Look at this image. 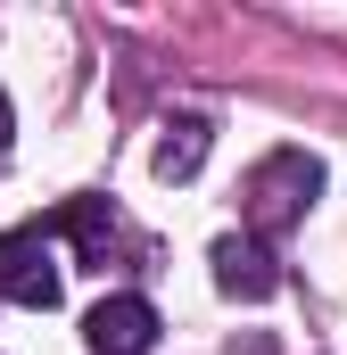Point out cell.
<instances>
[{
    "mask_svg": "<svg viewBox=\"0 0 347 355\" xmlns=\"http://www.w3.org/2000/svg\"><path fill=\"white\" fill-rule=\"evenodd\" d=\"M207 116H174L166 124V141H158V182H190L198 166H207Z\"/></svg>",
    "mask_w": 347,
    "mask_h": 355,
    "instance_id": "obj_5",
    "label": "cell"
},
{
    "mask_svg": "<svg viewBox=\"0 0 347 355\" xmlns=\"http://www.w3.org/2000/svg\"><path fill=\"white\" fill-rule=\"evenodd\" d=\"M232 355H273V339H232Z\"/></svg>",
    "mask_w": 347,
    "mask_h": 355,
    "instance_id": "obj_7",
    "label": "cell"
},
{
    "mask_svg": "<svg viewBox=\"0 0 347 355\" xmlns=\"http://www.w3.org/2000/svg\"><path fill=\"white\" fill-rule=\"evenodd\" d=\"M207 265H215V289H223V297H240V306H257V297L281 289V265H273V248H264L257 232H223Z\"/></svg>",
    "mask_w": 347,
    "mask_h": 355,
    "instance_id": "obj_4",
    "label": "cell"
},
{
    "mask_svg": "<svg viewBox=\"0 0 347 355\" xmlns=\"http://www.w3.org/2000/svg\"><path fill=\"white\" fill-rule=\"evenodd\" d=\"M8 132H17V116H8V91H0V149H8Z\"/></svg>",
    "mask_w": 347,
    "mask_h": 355,
    "instance_id": "obj_8",
    "label": "cell"
},
{
    "mask_svg": "<svg viewBox=\"0 0 347 355\" xmlns=\"http://www.w3.org/2000/svg\"><path fill=\"white\" fill-rule=\"evenodd\" d=\"M314 190H323V166H314L306 149H273L257 174H248V223H257V232L298 223V215L314 207Z\"/></svg>",
    "mask_w": 347,
    "mask_h": 355,
    "instance_id": "obj_1",
    "label": "cell"
},
{
    "mask_svg": "<svg viewBox=\"0 0 347 355\" xmlns=\"http://www.w3.org/2000/svg\"><path fill=\"white\" fill-rule=\"evenodd\" d=\"M58 232L50 223H17V232H0V297H17V306H58Z\"/></svg>",
    "mask_w": 347,
    "mask_h": 355,
    "instance_id": "obj_2",
    "label": "cell"
},
{
    "mask_svg": "<svg viewBox=\"0 0 347 355\" xmlns=\"http://www.w3.org/2000/svg\"><path fill=\"white\" fill-rule=\"evenodd\" d=\"M83 339H91V355H149L158 347V306L116 289V297H99L83 314Z\"/></svg>",
    "mask_w": 347,
    "mask_h": 355,
    "instance_id": "obj_3",
    "label": "cell"
},
{
    "mask_svg": "<svg viewBox=\"0 0 347 355\" xmlns=\"http://www.w3.org/2000/svg\"><path fill=\"white\" fill-rule=\"evenodd\" d=\"M50 232H67V240L83 248V265H108V240H116V215H108L99 198H75V207H58V215H50Z\"/></svg>",
    "mask_w": 347,
    "mask_h": 355,
    "instance_id": "obj_6",
    "label": "cell"
}]
</instances>
